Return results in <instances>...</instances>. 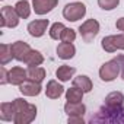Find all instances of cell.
Segmentation results:
<instances>
[{"instance_id":"13","label":"cell","mask_w":124,"mask_h":124,"mask_svg":"<svg viewBox=\"0 0 124 124\" xmlns=\"http://www.w3.org/2000/svg\"><path fill=\"white\" fill-rule=\"evenodd\" d=\"M76 54V47L73 45V42H63L61 41L57 45V55L61 60H70L73 58Z\"/></svg>"},{"instance_id":"22","label":"cell","mask_w":124,"mask_h":124,"mask_svg":"<svg viewBox=\"0 0 124 124\" xmlns=\"http://www.w3.org/2000/svg\"><path fill=\"white\" fill-rule=\"evenodd\" d=\"M64 95H66V101H70V102H82L85 92L82 89L73 86V88H69Z\"/></svg>"},{"instance_id":"2","label":"cell","mask_w":124,"mask_h":124,"mask_svg":"<svg viewBox=\"0 0 124 124\" xmlns=\"http://www.w3.org/2000/svg\"><path fill=\"white\" fill-rule=\"evenodd\" d=\"M86 15V6L82 2H73L64 6L63 9V16L69 22H78Z\"/></svg>"},{"instance_id":"17","label":"cell","mask_w":124,"mask_h":124,"mask_svg":"<svg viewBox=\"0 0 124 124\" xmlns=\"http://www.w3.org/2000/svg\"><path fill=\"white\" fill-rule=\"evenodd\" d=\"M26 73H28V80H32V82L41 83L45 79V70L39 66H28Z\"/></svg>"},{"instance_id":"27","label":"cell","mask_w":124,"mask_h":124,"mask_svg":"<svg viewBox=\"0 0 124 124\" xmlns=\"http://www.w3.org/2000/svg\"><path fill=\"white\" fill-rule=\"evenodd\" d=\"M67 123L69 124H83L85 120H83L82 115H72V117L67 118Z\"/></svg>"},{"instance_id":"5","label":"cell","mask_w":124,"mask_h":124,"mask_svg":"<svg viewBox=\"0 0 124 124\" xmlns=\"http://www.w3.org/2000/svg\"><path fill=\"white\" fill-rule=\"evenodd\" d=\"M101 47L107 53H115L117 50H124V32L118 35H108L102 38Z\"/></svg>"},{"instance_id":"30","label":"cell","mask_w":124,"mask_h":124,"mask_svg":"<svg viewBox=\"0 0 124 124\" xmlns=\"http://www.w3.org/2000/svg\"><path fill=\"white\" fill-rule=\"evenodd\" d=\"M115 26H117V29H118V31L124 32V18H120V19H117V22H115Z\"/></svg>"},{"instance_id":"9","label":"cell","mask_w":124,"mask_h":124,"mask_svg":"<svg viewBox=\"0 0 124 124\" xmlns=\"http://www.w3.org/2000/svg\"><path fill=\"white\" fill-rule=\"evenodd\" d=\"M58 3V0H32V10L37 15L50 13Z\"/></svg>"},{"instance_id":"10","label":"cell","mask_w":124,"mask_h":124,"mask_svg":"<svg viewBox=\"0 0 124 124\" xmlns=\"http://www.w3.org/2000/svg\"><path fill=\"white\" fill-rule=\"evenodd\" d=\"M19 91L23 96H38L42 91L41 83L32 82V80H25L22 85H19Z\"/></svg>"},{"instance_id":"19","label":"cell","mask_w":124,"mask_h":124,"mask_svg":"<svg viewBox=\"0 0 124 124\" xmlns=\"http://www.w3.org/2000/svg\"><path fill=\"white\" fill-rule=\"evenodd\" d=\"M23 63H25L26 66H41V64L44 63V55H42L39 51L31 48V51H29V53L26 54V57L23 58Z\"/></svg>"},{"instance_id":"6","label":"cell","mask_w":124,"mask_h":124,"mask_svg":"<svg viewBox=\"0 0 124 124\" xmlns=\"http://www.w3.org/2000/svg\"><path fill=\"white\" fill-rule=\"evenodd\" d=\"M25 80H28V73L23 67H19V66H15L12 67L10 70H8V82L10 85H15V86H19L22 85Z\"/></svg>"},{"instance_id":"1","label":"cell","mask_w":124,"mask_h":124,"mask_svg":"<svg viewBox=\"0 0 124 124\" xmlns=\"http://www.w3.org/2000/svg\"><path fill=\"white\" fill-rule=\"evenodd\" d=\"M120 61L118 58H112V60H108L107 63H104L99 69V78L101 80L104 82H112L117 79V76L120 75Z\"/></svg>"},{"instance_id":"7","label":"cell","mask_w":124,"mask_h":124,"mask_svg":"<svg viewBox=\"0 0 124 124\" xmlns=\"http://www.w3.org/2000/svg\"><path fill=\"white\" fill-rule=\"evenodd\" d=\"M37 117V107L34 104H28L26 108H23L21 112L16 114V118H15V124H29L35 120Z\"/></svg>"},{"instance_id":"16","label":"cell","mask_w":124,"mask_h":124,"mask_svg":"<svg viewBox=\"0 0 124 124\" xmlns=\"http://www.w3.org/2000/svg\"><path fill=\"white\" fill-rule=\"evenodd\" d=\"M64 112L67 114V117H72V115H85L86 112V107L82 104V102H70L67 101L64 104Z\"/></svg>"},{"instance_id":"24","label":"cell","mask_w":124,"mask_h":124,"mask_svg":"<svg viewBox=\"0 0 124 124\" xmlns=\"http://www.w3.org/2000/svg\"><path fill=\"white\" fill-rule=\"evenodd\" d=\"M64 23H61V22H55V23H53L51 25V28H50V37L53 38V39H60L61 38V34H63V31H64Z\"/></svg>"},{"instance_id":"14","label":"cell","mask_w":124,"mask_h":124,"mask_svg":"<svg viewBox=\"0 0 124 124\" xmlns=\"http://www.w3.org/2000/svg\"><path fill=\"white\" fill-rule=\"evenodd\" d=\"M105 107L107 108H112V109H118V108H123V104H124V95L118 91H114L111 93H108L105 96Z\"/></svg>"},{"instance_id":"3","label":"cell","mask_w":124,"mask_h":124,"mask_svg":"<svg viewBox=\"0 0 124 124\" xmlns=\"http://www.w3.org/2000/svg\"><path fill=\"white\" fill-rule=\"evenodd\" d=\"M79 34L85 42H92L95 37L99 34V22L96 19H88L79 26Z\"/></svg>"},{"instance_id":"28","label":"cell","mask_w":124,"mask_h":124,"mask_svg":"<svg viewBox=\"0 0 124 124\" xmlns=\"http://www.w3.org/2000/svg\"><path fill=\"white\" fill-rule=\"evenodd\" d=\"M0 72H2V79H0V85H6V83H9V82H8V70H6V67H5V66H2V67H0Z\"/></svg>"},{"instance_id":"21","label":"cell","mask_w":124,"mask_h":124,"mask_svg":"<svg viewBox=\"0 0 124 124\" xmlns=\"http://www.w3.org/2000/svg\"><path fill=\"white\" fill-rule=\"evenodd\" d=\"M31 9L32 8H31L28 0H19V2H16V5H15V10L19 15L21 19H28L29 15H31Z\"/></svg>"},{"instance_id":"29","label":"cell","mask_w":124,"mask_h":124,"mask_svg":"<svg viewBox=\"0 0 124 124\" xmlns=\"http://www.w3.org/2000/svg\"><path fill=\"white\" fill-rule=\"evenodd\" d=\"M117 58H118V61H120V73H121V79L124 80V54H120V55H117Z\"/></svg>"},{"instance_id":"8","label":"cell","mask_w":124,"mask_h":124,"mask_svg":"<svg viewBox=\"0 0 124 124\" xmlns=\"http://www.w3.org/2000/svg\"><path fill=\"white\" fill-rule=\"evenodd\" d=\"M48 25H50V21L48 19H37V21H32V22L28 23V32L34 38H41L45 34Z\"/></svg>"},{"instance_id":"4","label":"cell","mask_w":124,"mask_h":124,"mask_svg":"<svg viewBox=\"0 0 124 124\" xmlns=\"http://www.w3.org/2000/svg\"><path fill=\"white\" fill-rule=\"evenodd\" d=\"M2 21H0V26L2 28H16L19 25V15L15 10V6H3L2 8Z\"/></svg>"},{"instance_id":"15","label":"cell","mask_w":124,"mask_h":124,"mask_svg":"<svg viewBox=\"0 0 124 124\" xmlns=\"http://www.w3.org/2000/svg\"><path fill=\"white\" fill-rule=\"evenodd\" d=\"M16 111L13 107V102H3L0 105V120L2 121H15Z\"/></svg>"},{"instance_id":"20","label":"cell","mask_w":124,"mask_h":124,"mask_svg":"<svg viewBox=\"0 0 124 124\" xmlns=\"http://www.w3.org/2000/svg\"><path fill=\"white\" fill-rule=\"evenodd\" d=\"M73 86H76V88L82 89L85 93L91 92V91H92V88H93L92 80H91L86 75H79V76H76V78L73 79Z\"/></svg>"},{"instance_id":"18","label":"cell","mask_w":124,"mask_h":124,"mask_svg":"<svg viewBox=\"0 0 124 124\" xmlns=\"http://www.w3.org/2000/svg\"><path fill=\"white\" fill-rule=\"evenodd\" d=\"M76 73V69L75 67H70L67 64H63V66H60L57 70H55V76L60 82H69L73 75Z\"/></svg>"},{"instance_id":"26","label":"cell","mask_w":124,"mask_h":124,"mask_svg":"<svg viewBox=\"0 0 124 124\" xmlns=\"http://www.w3.org/2000/svg\"><path fill=\"white\" fill-rule=\"evenodd\" d=\"M75 39H76V32H75V29H72V28H64L63 34H61L60 41H63V42H75Z\"/></svg>"},{"instance_id":"12","label":"cell","mask_w":124,"mask_h":124,"mask_svg":"<svg viewBox=\"0 0 124 124\" xmlns=\"http://www.w3.org/2000/svg\"><path fill=\"white\" fill-rule=\"evenodd\" d=\"M10 48H12L13 58L18 60V61H23V58L26 57V54L31 51V47H29L26 42H23V41L12 42V44H10Z\"/></svg>"},{"instance_id":"23","label":"cell","mask_w":124,"mask_h":124,"mask_svg":"<svg viewBox=\"0 0 124 124\" xmlns=\"http://www.w3.org/2000/svg\"><path fill=\"white\" fill-rule=\"evenodd\" d=\"M13 58V54H12V48L9 44H2L0 45V64L2 66H6L8 63H10Z\"/></svg>"},{"instance_id":"11","label":"cell","mask_w":124,"mask_h":124,"mask_svg":"<svg viewBox=\"0 0 124 124\" xmlns=\"http://www.w3.org/2000/svg\"><path fill=\"white\" fill-rule=\"evenodd\" d=\"M63 93H64V88H63L61 83H58L54 79H51V80L47 82V86H45V95H47V98H50V99H58Z\"/></svg>"},{"instance_id":"25","label":"cell","mask_w":124,"mask_h":124,"mask_svg":"<svg viewBox=\"0 0 124 124\" xmlns=\"http://www.w3.org/2000/svg\"><path fill=\"white\" fill-rule=\"evenodd\" d=\"M120 5V0H98V6L102 10H114Z\"/></svg>"}]
</instances>
